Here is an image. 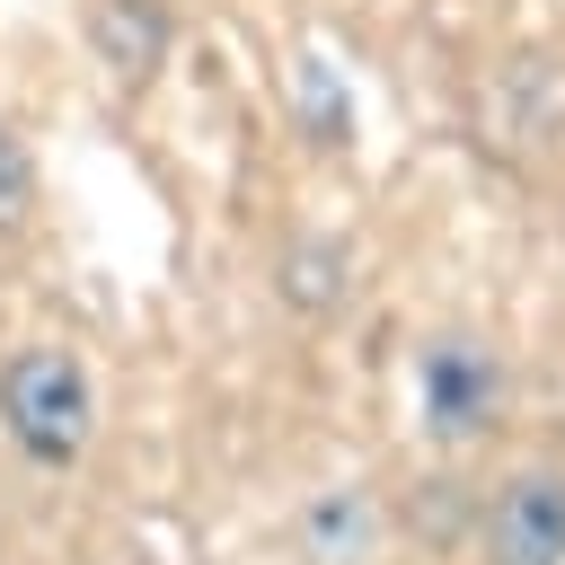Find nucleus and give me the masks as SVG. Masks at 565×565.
Returning <instances> with one entry per match:
<instances>
[{
    "label": "nucleus",
    "instance_id": "f257e3e1",
    "mask_svg": "<svg viewBox=\"0 0 565 565\" xmlns=\"http://www.w3.org/2000/svg\"><path fill=\"white\" fill-rule=\"evenodd\" d=\"M0 424H9V441H18L26 459H44V468L79 459V441H88V424H97L88 371H79L71 353H53V344L9 353V362H0Z\"/></svg>",
    "mask_w": 565,
    "mask_h": 565
},
{
    "label": "nucleus",
    "instance_id": "f03ea898",
    "mask_svg": "<svg viewBox=\"0 0 565 565\" xmlns=\"http://www.w3.org/2000/svg\"><path fill=\"white\" fill-rule=\"evenodd\" d=\"M486 565H565V477L530 468L486 512Z\"/></svg>",
    "mask_w": 565,
    "mask_h": 565
},
{
    "label": "nucleus",
    "instance_id": "7ed1b4c3",
    "mask_svg": "<svg viewBox=\"0 0 565 565\" xmlns=\"http://www.w3.org/2000/svg\"><path fill=\"white\" fill-rule=\"evenodd\" d=\"M415 388H424V424H433V433H477V424L503 406V371H494V353H486V344H468V335L424 344Z\"/></svg>",
    "mask_w": 565,
    "mask_h": 565
},
{
    "label": "nucleus",
    "instance_id": "20e7f679",
    "mask_svg": "<svg viewBox=\"0 0 565 565\" xmlns=\"http://www.w3.org/2000/svg\"><path fill=\"white\" fill-rule=\"evenodd\" d=\"M97 44L124 79H150L168 53V9L159 0H97Z\"/></svg>",
    "mask_w": 565,
    "mask_h": 565
},
{
    "label": "nucleus",
    "instance_id": "39448f33",
    "mask_svg": "<svg viewBox=\"0 0 565 565\" xmlns=\"http://www.w3.org/2000/svg\"><path fill=\"white\" fill-rule=\"evenodd\" d=\"M26 203H35V150L18 124H0V230H18Z\"/></svg>",
    "mask_w": 565,
    "mask_h": 565
}]
</instances>
